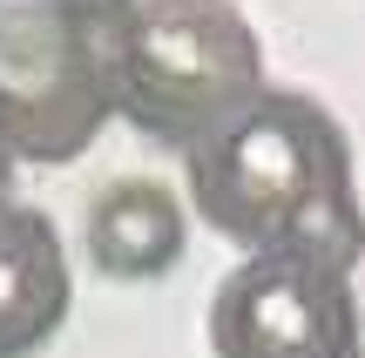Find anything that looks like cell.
Instances as JSON below:
<instances>
[{
    "label": "cell",
    "instance_id": "6",
    "mask_svg": "<svg viewBox=\"0 0 365 358\" xmlns=\"http://www.w3.org/2000/svg\"><path fill=\"white\" fill-rule=\"evenodd\" d=\"M352 358H365V352H352Z\"/></svg>",
    "mask_w": 365,
    "mask_h": 358
},
{
    "label": "cell",
    "instance_id": "5",
    "mask_svg": "<svg viewBox=\"0 0 365 358\" xmlns=\"http://www.w3.org/2000/svg\"><path fill=\"white\" fill-rule=\"evenodd\" d=\"M182 203L163 183H108L88 210V264L102 278H163L182 257Z\"/></svg>",
    "mask_w": 365,
    "mask_h": 358
},
{
    "label": "cell",
    "instance_id": "1",
    "mask_svg": "<svg viewBox=\"0 0 365 358\" xmlns=\"http://www.w3.org/2000/svg\"><path fill=\"white\" fill-rule=\"evenodd\" d=\"M196 183H203V210L217 230L250 237L257 251H312L304 210L339 203L325 196L339 189V156L312 108L257 102L210 142V156L196 162Z\"/></svg>",
    "mask_w": 365,
    "mask_h": 358
},
{
    "label": "cell",
    "instance_id": "4",
    "mask_svg": "<svg viewBox=\"0 0 365 358\" xmlns=\"http://www.w3.org/2000/svg\"><path fill=\"white\" fill-rule=\"evenodd\" d=\"M68 311V264L48 216H0V358H27Z\"/></svg>",
    "mask_w": 365,
    "mask_h": 358
},
{
    "label": "cell",
    "instance_id": "3",
    "mask_svg": "<svg viewBox=\"0 0 365 358\" xmlns=\"http://www.w3.org/2000/svg\"><path fill=\"white\" fill-rule=\"evenodd\" d=\"M129 75L149 102L217 108L250 95L257 41L223 0H149L129 34Z\"/></svg>",
    "mask_w": 365,
    "mask_h": 358
},
{
    "label": "cell",
    "instance_id": "2",
    "mask_svg": "<svg viewBox=\"0 0 365 358\" xmlns=\"http://www.w3.org/2000/svg\"><path fill=\"white\" fill-rule=\"evenodd\" d=\"M217 358H352L359 318L339 264L312 251H257L217 291Z\"/></svg>",
    "mask_w": 365,
    "mask_h": 358
}]
</instances>
